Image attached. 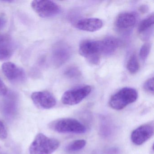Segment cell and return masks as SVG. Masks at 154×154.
<instances>
[{
  "label": "cell",
  "mask_w": 154,
  "mask_h": 154,
  "mask_svg": "<svg viewBox=\"0 0 154 154\" xmlns=\"http://www.w3.org/2000/svg\"><path fill=\"white\" fill-rule=\"evenodd\" d=\"M60 145L55 139L51 138L42 133L36 136L29 147L30 154H52Z\"/></svg>",
  "instance_id": "obj_1"
},
{
  "label": "cell",
  "mask_w": 154,
  "mask_h": 154,
  "mask_svg": "<svg viewBox=\"0 0 154 154\" xmlns=\"http://www.w3.org/2000/svg\"><path fill=\"white\" fill-rule=\"evenodd\" d=\"M79 53L92 64L98 65L103 56L101 40H87L83 41L79 46Z\"/></svg>",
  "instance_id": "obj_2"
},
{
  "label": "cell",
  "mask_w": 154,
  "mask_h": 154,
  "mask_svg": "<svg viewBox=\"0 0 154 154\" xmlns=\"http://www.w3.org/2000/svg\"><path fill=\"white\" fill-rule=\"evenodd\" d=\"M137 98L138 93L135 89L125 87L121 89L111 97L109 104L114 109L119 110L136 101Z\"/></svg>",
  "instance_id": "obj_3"
},
{
  "label": "cell",
  "mask_w": 154,
  "mask_h": 154,
  "mask_svg": "<svg viewBox=\"0 0 154 154\" xmlns=\"http://www.w3.org/2000/svg\"><path fill=\"white\" fill-rule=\"evenodd\" d=\"M52 128L59 133L82 134L86 131V128L75 119L64 118L60 119L52 124Z\"/></svg>",
  "instance_id": "obj_4"
},
{
  "label": "cell",
  "mask_w": 154,
  "mask_h": 154,
  "mask_svg": "<svg viewBox=\"0 0 154 154\" xmlns=\"http://www.w3.org/2000/svg\"><path fill=\"white\" fill-rule=\"evenodd\" d=\"M31 6L35 12L43 18L52 17L60 11V7L57 4L48 0H35L32 2Z\"/></svg>",
  "instance_id": "obj_5"
},
{
  "label": "cell",
  "mask_w": 154,
  "mask_h": 154,
  "mask_svg": "<svg viewBox=\"0 0 154 154\" xmlns=\"http://www.w3.org/2000/svg\"><path fill=\"white\" fill-rule=\"evenodd\" d=\"M91 91V87L90 85H85L68 90L63 94L62 102L66 105H76L87 97Z\"/></svg>",
  "instance_id": "obj_6"
},
{
  "label": "cell",
  "mask_w": 154,
  "mask_h": 154,
  "mask_svg": "<svg viewBox=\"0 0 154 154\" xmlns=\"http://www.w3.org/2000/svg\"><path fill=\"white\" fill-rule=\"evenodd\" d=\"M154 133V127L151 124H145L134 130L131 139L135 145L140 146L149 139Z\"/></svg>",
  "instance_id": "obj_7"
},
{
  "label": "cell",
  "mask_w": 154,
  "mask_h": 154,
  "mask_svg": "<svg viewBox=\"0 0 154 154\" xmlns=\"http://www.w3.org/2000/svg\"><path fill=\"white\" fill-rule=\"evenodd\" d=\"M31 99L37 106L42 109H51L56 104L54 96L47 91L33 93L31 95Z\"/></svg>",
  "instance_id": "obj_8"
},
{
  "label": "cell",
  "mask_w": 154,
  "mask_h": 154,
  "mask_svg": "<svg viewBox=\"0 0 154 154\" xmlns=\"http://www.w3.org/2000/svg\"><path fill=\"white\" fill-rule=\"evenodd\" d=\"M2 71L6 77L12 82H22L25 79L23 69L11 62H6L2 65Z\"/></svg>",
  "instance_id": "obj_9"
},
{
  "label": "cell",
  "mask_w": 154,
  "mask_h": 154,
  "mask_svg": "<svg viewBox=\"0 0 154 154\" xmlns=\"http://www.w3.org/2000/svg\"><path fill=\"white\" fill-rule=\"evenodd\" d=\"M71 54V49L67 45L63 43L57 44L52 53L54 64L57 66L62 65L70 58Z\"/></svg>",
  "instance_id": "obj_10"
},
{
  "label": "cell",
  "mask_w": 154,
  "mask_h": 154,
  "mask_svg": "<svg viewBox=\"0 0 154 154\" xmlns=\"http://www.w3.org/2000/svg\"><path fill=\"white\" fill-rule=\"evenodd\" d=\"M137 21V17L132 12H124L119 14L115 20V25L120 30H127L134 26Z\"/></svg>",
  "instance_id": "obj_11"
},
{
  "label": "cell",
  "mask_w": 154,
  "mask_h": 154,
  "mask_svg": "<svg viewBox=\"0 0 154 154\" xmlns=\"http://www.w3.org/2000/svg\"><path fill=\"white\" fill-rule=\"evenodd\" d=\"M103 26L102 20L96 18L83 19L78 20L75 24L76 28L87 32H95Z\"/></svg>",
  "instance_id": "obj_12"
},
{
  "label": "cell",
  "mask_w": 154,
  "mask_h": 154,
  "mask_svg": "<svg viewBox=\"0 0 154 154\" xmlns=\"http://www.w3.org/2000/svg\"><path fill=\"white\" fill-rule=\"evenodd\" d=\"M103 47V56L112 54L120 46L119 40L113 37H108L101 40Z\"/></svg>",
  "instance_id": "obj_13"
},
{
  "label": "cell",
  "mask_w": 154,
  "mask_h": 154,
  "mask_svg": "<svg viewBox=\"0 0 154 154\" xmlns=\"http://www.w3.org/2000/svg\"><path fill=\"white\" fill-rule=\"evenodd\" d=\"M2 109L7 116L11 117L15 115L17 112V103L14 95H10L4 100L2 104Z\"/></svg>",
  "instance_id": "obj_14"
},
{
  "label": "cell",
  "mask_w": 154,
  "mask_h": 154,
  "mask_svg": "<svg viewBox=\"0 0 154 154\" xmlns=\"http://www.w3.org/2000/svg\"><path fill=\"white\" fill-rule=\"evenodd\" d=\"M154 15L152 14L148 17L142 20L138 28L139 33L142 34L149 31L154 25Z\"/></svg>",
  "instance_id": "obj_15"
},
{
  "label": "cell",
  "mask_w": 154,
  "mask_h": 154,
  "mask_svg": "<svg viewBox=\"0 0 154 154\" xmlns=\"http://www.w3.org/2000/svg\"><path fill=\"white\" fill-rule=\"evenodd\" d=\"M86 145V141L84 140H74L68 144L65 147V151L68 153L75 152L82 149Z\"/></svg>",
  "instance_id": "obj_16"
},
{
  "label": "cell",
  "mask_w": 154,
  "mask_h": 154,
  "mask_svg": "<svg viewBox=\"0 0 154 154\" xmlns=\"http://www.w3.org/2000/svg\"><path fill=\"white\" fill-rule=\"evenodd\" d=\"M127 69L132 74L137 72L139 69V64L137 58L135 54H133L130 57L127 65Z\"/></svg>",
  "instance_id": "obj_17"
},
{
  "label": "cell",
  "mask_w": 154,
  "mask_h": 154,
  "mask_svg": "<svg viewBox=\"0 0 154 154\" xmlns=\"http://www.w3.org/2000/svg\"><path fill=\"white\" fill-rule=\"evenodd\" d=\"M150 48L151 45L149 43H146L142 46L139 52L140 57L141 60L143 61L146 60L149 54Z\"/></svg>",
  "instance_id": "obj_18"
},
{
  "label": "cell",
  "mask_w": 154,
  "mask_h": 154,
  "mask_svg": "<svg viewBox=\"0 0 154 154\" xmlns=\"http://www.w3.org/2000/svg\"><path fill=\"white\" fill-rule=\"evenodd\" d=\"M12 51L10 48L4 46H0V60H4L11 57Z\"/></svg>",
  "instance_id": "obj_19"
},
{
  "label": "cell",
  "mask_w": 154,
  "mask_h": 154,
  "mask_svg": "<svg viewBox=\"0 0 154 154\" xmlns=\"http://www.w3.org/2000/svg\"><path fill=\"white\" fill-rule=\"evenodd\" d=\"M65 75L70 78H75L80 76L81 73L76 67H71L66 70Z\"/></svg>",
  "instance_id": "obj_20"
},
{
  "label": "cell",
  "mask_w": 154,
  "mask_h": 154,
  "mask_svg": "<svg viewBox=\"0 0 154 154\" xmlns=\"http://www.w3.org/2000/svg\"><path fill=\"white\" fill-rule=\"evenodd\" d=\"M145 91L150 93H154V78H149L146 81L144 85Z\"/></svg>",
  "instance_id": "obj_21"
},
{
  "label": "cell",
  "mask_w": 154,
  "mask_h": 154,
  "mask_svg": "<svg viewBox=\"0 0 154 154\" xmlns=\"http://www.w3.org/2000/svg\"><path fill=\"white\" fill-rule=\"evenodd\" d=\"M8 137V132L4 123L0 121V139H5Z\"/></svg>",
  "instance_id": "obj_22"
},
{
  "label": "cell",
  "mask_w": 154,
  "mask_h": 154,
  "mask_svg": "<svg viewBox=\"0 0 154 154\" xmlns=\"http://www.w3.org/2000/svg\"><path fill=\"white\" fill-rule=\"evenodd\" d=\"M8 93V89L3 81L0 78V95L5 96Z\"/></svg>",
  "instance_id": "obj_23"
},
{
  "label": "cell",
  "mask_w": 154,
  "mask_h": 154,
  "mask_svg": "<svg viewBox=\"0 0 154 154\" xmlns=\"http://www.w3.org/2000/svg\"><path fill=\"white\" fill-rule=\"evenodd\" d=\"M120 150L117 147H111L107 149L103 152L104 154H119Z\"/></svg>",
  "instance_id": "obj_24"
},
{
  "label": "cell",
  "mask_w": 154,
  "mask_h": 154,
  "mask_svg": "<svg viewBox=\"0 0 154 154\" xmlns=\"http://www.w3.org/2000/svg\"><path fill=\"white\" fill-rule=\"evenodd\" d=\"M9 40L8 36L4 34H0V45L6 44Z\"/></svg>",
  "instance_id": "obj_25"
},
{
  "label": "cell",
  "mask_w": 154,
  "mask_h": 154,
  "mask_svg": "<svg viewBox=\"0 0 154 154\" xmlns=\"http://www.w3.org/2000/svg\"><path fill=\"white\" fill-rule=\"evenodd\" d=\"M5 24V20L3 18L0 17V28H1Z\"/></svg>",
  "instance_id": "obj_26"
},
{
  "label": "cell",
  "mask_w": 154,
  "mask_h": 154,
  "mask_svg": "<svg viewBox=\"0 0 154 154\" xmlns=\"http://www.w3.org/2000/svg\"><path fill=\"white\" fill-rule=\"evenodd\" d=\"M0 154H4V153H0Z\"/></svg>",
  "instance_id": "obj_27"
}]
</instances>
